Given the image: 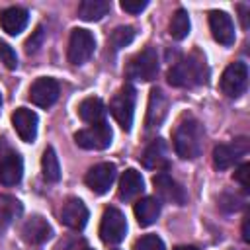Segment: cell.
<instances>
[{
	"label": "cell",
	"mask_w": 250,
	"mask_h": 250,
	"mask_svg": "<svg viewBox=\"0 0 250 250\" xmlns=\"http://www.w3.org/2000/svg\"><path fill=\"white\" fill-rule=\"evenodd\" d=\"M158 74V55L156 49L146 47L141 53H137L129 64H127V76L141 82H150Z\"/></svg>",
	"instance_id": "4"
},
{
	"label": "cell",
	"mask_w": 250,
	"mask_h": 250,
	"mask_svg": "<svg viewBox=\"0 0 250 250\" xmlns=\"http://www.w3.org/2000/svg\"><path fill=\"white\" fill-rule=\"evenodd\" d=\"M168 113V98L160 88H152L148 96V109H146V127H160Z\"/></svg>",
	"instance_id": "18"
},
{
	"label": "cell",
	"mask_w": 250,
	"mask_h": 250,
	"mask_svg": "<svg viewBox=\"0 0 250 250\" xmlns=\"http://www.w3.org/2000/svg\"><path fill=\"white\" fill-rule=\"evenodd\" d=\"M115 176H117L115 164H111V162H100V164L92 166V168L86 172L84 182H86V186H88L94 193L102 195V193H105V191L111 188V184L115 182Z\"/></svg>",
	"instance_id": "11"
},
{
	"label": "cell",
	"mask_w": 250,
	"mask_h": 250,
	"mask_svg": "<svg viewBox=\"0 0 250 250\" xmlns=\"http://www.w3.org/2000/svg\"><path fill=\"white\" fill-rule=\"evenodd\" d=\"M41 172H43V178L47 182H59L61 180V164H59V156H57L53 146H47L43 156H41Z\"/></svg>",
	"instance_id": "26"
},
{
	"label": "cell",
	"mask_w": 250,
	"mask_h": 250,
	"mask_svg": "<svg viewBox=\"0 0 250 250\" xmlns=\"http://www.w3.org/2000/svg\"><path fill=\"white\" fill-rule=\"evenodd\" d=\"M27 21H29L27 10L25 8H20V6H10L0 16V25H2V29L8 35H20L25 29Z\"/></svg>",
	"instance_id": "19"
},
{
	"label": "cell",
	"mask_w": 250,
	"mask_h": 250,
	"mask_svg": "<svg viewBox=\"0 0 250 250\" xmlns=\"http://www.w3.org/2000/svg\"><path fill=\"white\" fill-rule=\"evenodd\" d=\"M246 152H248V139L246 137L234 139L232 143L217 145L213 150V164L219 170H227L232 164H236Z\"/></svg>",
	"instance_id": "10"
},
{
	"label": "cell",
	"mask_w": 250,
	"mask_h": 250,
	"mask_svg": "<svg viewBox=\"0 0 250 250\" xmlns=\"http://www.w3.org/2000/svg\"><path fill=\"white\" fill-rule=\"evenodd\" d=\"M61 221L64 227L72 229V230H82L88 223V207L84 205L82 199L78 197H70L62 203L61 209Z\"/></svg>",
	"instance_id": "14"
},
{
	"label": "cell",
	"mask_w": 250,
	"mask_h": 250,
	"mask_svg": "<svg viewBox=\"0 0 250 250\" xmlns=\"http://www.w3.org/2000/svg\"><path fill=\"white\" fill-rule=\"evenodd\" d=\"M189 33V16L184 8H178L170 20V35L176 41H182Z\"/></svg>",
	"instance_id": "27"
},
{
	"label": "cell",
	"mask_w": 250,
	"mask_h": 250,
	"mask_svg": "<svg viewBox=\"0 0 250 250\" xmlns=\"http://www.w3.org/2000/svg\"><path fill=\"white\" fill-rule=\"evenodd\" d=\"M207 78H209V68L205 64V59L197 53L188 55L168 70V82L178 88L199 86V84H205Z\"/></svg>",
	"instance_id": "1"
},
{
	"label": "cell",
	"mask_w": 250,
	"mask_h": 250,
	"mask_svg": "<svg viewBox=\"0 0 250 250\" xmlns=\"http://www.w3.org/2000/svg\"><path fill=\"white\" fill-rule=\"evenodd\" d=\"M174 250H197L195 246H176Z\"/></svg>",
	"instance_id": "35"
},
{
	"label": "cell",
	"mask_w": 250,
	"mask_h": 250,
	"mask_svg": "<svg viewBox=\"0 0 250 250\" xmlns=\"http://www.w3.org/2000/svg\"><path fill=\"white\" fill-rule=\"evenodd\" d=\"M143 164L150 170H162L168 166V148H166V143L162 139H156L152 141L145 152H143Z\"/></svg>",
	"instance_id": "21"
},
{
	"label": "cell",
	"mask_w": 250,
	"mask_h": 250,
	"mask_svg": "<svg viewBox=\"0 0 250 250\" xmlns=\"http://www.w3.org/2000/svg\"><path fill=\"white\" fill-rule=\"evenodd\" d=\"M0 62H4L6 68H16L18 66L16 51L8 43H2V41H0Z\"/></svg>",
	"instance_id": "30"
},
{
	"label": "cell",
	"mask_w": 250,
	"mask_h": 250,
	"mask_svg": "<svg viewBox=\"0 0 250 250\" xmlns=\"http://www.w3.org/2000/svg\"><path fill=\"white\" fill-rule=\"evenodd\" d=\"M133 250H166V248H164V242L156 234H145L135 242Z\"/></svg>",
	"instance_id": "29"
},
{
	"label": "cell",
	"mask_w": 250,
	"mask_h": 250,
	"mask_svg": "<svg viewBox=\"0 0 250 250\" xmlns=\"http://www.w3.org/2000/svg\"><path fill=\"white\" fill-rule=\"evenodd\" d=\"M43 39H45V33H43V27L39 25V27L33 31V35L25 41V53H27V55L37 53V51L41 49V45H43Z\"/></svg>",
	"instance_id": "31"
},
{
	"label": "cell",
	"mask_w": 250,
	"mask_h": 250,
	"mask_svg": "<svg viewBox=\"0 0 250 250\" xmlns=\"http://www.w3.org/2000/svg\"><path fill=\"white\" fill-rule=\"evenodd\" d=\"M242 240L244 242L250 240V234H248V219H244V223H242Z\"/></svg>",
	"instance_id": "34"
},
{
	"label": "cell",
	"mask_w": 250,
	"mask_h": 250,
	"mask_svg": "<svg viewBox=\"0 0 250 250\" xmlns=\"http://www.w3.org/2000/svg\"><path fill=\"white\" fill-rule=\"evenodd\" d=\"M96 49V39L88 29H72L68 39V61L72 64H84Z\"/></svg>",
	"instance_id": "9"
},
{
	"label": "cell",
	"mask_w": 250,
	"mask_h": 250,
	"mask_svg": "<svg viewBox=\"0 0 250 250\" xmlns=\"http://www.w3.org/2000/svg\"><path fill=\"white\" fill-rule=\"evenodd\" d=\"M174 148L180 158L193 160L203 150V127L193 117H184L174 131Z\"/></svg>",
	"instance_id": "2"
},
{
	"label": "cell",
	"mask_w": 250,
	"mask_h": 250,
	"mask_svg": "<svg viewBox=\"0 0 250 250\" xmlns=\"http://www.w3.org/2000/svg\"><path fill=\"white\" fill-rule=\"evenodd\" d=\"M111 4L107 0H84L78 6V16L84 21H98L109 12Z\"/></svg>",
	"instance_id": "25"
},
{
	"label": "cell",
	"mask_w": 250,
	"mask_h": 250,
	"mask_svg": "<svg viewBox=\"0 0 250 250\" xmlns=\"http://www.w3.org/2000/svg\"><path fill=\"white\" fill-rule=\"evenodd\" d=\"M133 39H135V27H131V25H119L107 37V47L111 51H119V49L127 47Z\"/></svg>",
	"instance_id": "28"
},
{
	"label": "cell",
	"mask_w": 250,
	"mask_h": 250,
	"mask_svg": "<svg viewBox=\"0 0 250 250\" xmlns=\"http://www.w3.org/2000/svg\"><path fill=\"white\" fill-rule=\"evenodd\" d=\"M127 234V221L125 215L115 209V207H107L102 215V223H100V236L105 244H119Z\"/></svg>",
	"instance_id": "7"
},
{
	"label": "cell",
	"mask_w": 250,
	"mask_h": 250,
	"mask_svg": "<svg viewBox=\"0 0 250 250\" xmlns=\"http://www.w3.org/2000/svg\"><path fill=\"white\" fill-rule=\"evenodd\" d=\"M23 176V160L21 156L12 150L4 139H0V184L16 186Z\"/></svg>",
	"instance_id": "6"
},
{
	"label": "cell",
	"mask_w": 250,
	"mask_h": 250,
	"mask_svg": "<svg viewBox=\"0 0 250 250\" xmlns=\"http://www.w3.org/2000/svg\"><path fill=\"white\" fill-rule=\"evenodd\" d=\"M146 6H148L146 0H123L121 2V10L129 12V14H141Z\"/></svg>",
	"instance_id": "32"
},
{
	"label": "cell",
	"mask_w": 250,
	"mask_h": 250,
	"mask_svg": "<svg viewBox=\"0 0 250 250\" xmlns=\"http://www.w3.org/2000/svg\"><path fill=\"white\" fill-rule=\"evenodd\" d=\"M82 250H92V248H82Z\"/></svg>",
	"instance_id": "37"
},
{
	"label": "cell",
	"mask_w": 250,
	"mask_h": 250,
	"mask_svg": "<svg viewBox=\"0 0 250 250\" xmlns=\"http://www.w3.org/2000/svg\"><path fill=\"white\" fill-rule=\"evenodd\" d=\"M135 100H137L135 88L131 84H125L117 90V94L109 102V111H111L113 119L121 125L123 131H131L133 113H135Z\"/></svg>",
	"instance_id": "3"
},
{
	"label": "cell",
	"mask_w": 250,
	"mask_h": 250,
	"mask_svg": "<svg viewBox=\"0 0 250 250\" xmlns=\"http://www.w3.org/2000/svg\"><path fill=\"white\" fill-rule=\"evenodd\" d=\"M133 211H135L137 223H139L141 227H148V225H152V223L158 219V215H160V201H158L156 197H141V199L135 203Z\"/></svg>",
	"instance_id": "22"
},
{
	"label": "cell",
	"mask_w": 250,
	"mask_h": 250,
	"mask_svg": "<svg viewBox=\"0 0 250 250\" xmlns=\"http://www.w3.org/2000/svg\"><path fill=\"white\" fill-rule=\"evenodd\" d=\"M248 170H250V164H242L236 172H234V178L240 182V186L244 189H248Z\"/></svg>",
	"instance_id": "33"
},
{
	"label": "cell",
	"mask_w": 250,
	"mask_h": 250,
	"mask_svg": "<svg viewBox=\"0 0 250 250\" xmlns=\"http://www.w3.org/2000/svg\"><path fill=\"white\" fill-rule=\"evenodd\" d=\"M0 105H2V96H0Z\"/></svg>",
	"instance_id": "36"
},
{
	"label": "cell",
	"mask_w": 250,
	"mask_h": 250,
	"mask_svg": "<svg viewBox=\"0 0 250 250\" xmlns=\"http://www.w3.org/2000/svg\"><path fill=\"white\" fill-rule=\"evenodd\" d=\"M59 98V82L49 76L37 78L29 88V100L39 107H51Z\"/></svg>",
	"instance_id": "12"
},
{
	"label": "cell",
	"mask_w": 250,
	"mask_h": 250,
	"mask_svg": "<svg viewBox=\"0 0 250 250\" xmlns=\"http://www.w3.org/2000/svg\"><path fill=\"white\" fill-rule=\"evenodd\" d=\"M145 191V180L141 176V172L129 168L123 172L121 180H119V197L123 201H131L137 195H141Z\"/></svg>",
	"instance_id": "20"
},
{
	"label": "cell",
	"mask_w": 250,
	"mask_h": 250,
	"mask_svg": "<svg viewBox=\"0 0 250 250\" xmlns=\"http://www.w3.org/2000/svg\"><path fill=\"white\" fill-rule=\"evenodd\" d=\"M37 113L27 107H18L12 113V125L23 143H33L37 137Z\"/></svg>",
	"instance_id": "15"
},
{
	"label": "cell",
	"mask_w": 250,
	"mask_h": 250,
	"mask_svg": "<svg viewBox=\"0 0 250 250\" xmlns=\"http://www.w3.org/2000/svg\"><path fill=\"white\" fill-rule=\"evenodd\" d=\"M209 27L213 33V39L221 45H232L234 43V23L227 12L213 10L209 14Z\"/></svg>",
	"instance_id": "16"
},
{
	"label": "cell",
	"mask_w": 250,
	"mask_h": 250,
	"mask_svg": "<svg viewBox=\"0 0 250 250\" xmlns=\"http://www.w3.org/2000/svg\"><path fill=\"white\" fill-rule=\"evenodd\" d=\"M53 236V229L41 215H33L21 227V238L27 244H43Z\"/></svg>",
	"instance_id": "17"
},
{
	"label": "cell",
	"mask_w": 250,
	"mask_h": 250,
	"mask_svg": "<svg viewBox=\"0 0 250 250\" xmlns=\"http://www.w3.org/2000/svg\"><path fill=\"white\" fill-rule=\"evenodd\" d=\"M21 215V203L8 193H0V234Z\"/></svg>",
	"instance_id": "24"
},
{
	"label": "cell",
	"mask_w": 250,
	"mask_h": 250,
	"mask_svg": "<svg viewBox=\"0 0 250 250\" xmlns=\"http://www.w3.org/2000/svg\"><path fill=\"white\" fill-rule=\"evenodd\" d=\"M78 115L84 123H90V125L102 123L105 117V105L100 98H86L78 105Z\"/></svg>",
	"instance_id": "23"
},
{
	"label": "cell",
	"mask_w": 250,
	"mask_h": 250,
	"mask_svg": "<svg viewBox=\"0 0 250 250\" xmlns=\"http://www.w3.org/2000/svg\"><path fill=\"white\" fill-rule=\"evenodd\" d=\"M111 139H113V131L105 121L90 125L86 129H80L74 135L76 145L86 150H104L111 145Z\"/></svg>",
	"instance_id": "5"
},
{
	"label": "cell",
	"mask_w": 250,
	"mask_h": 250,
	"mask_svg": "<svg viewBox=\"0 0 250 250\" xmlns=\"http://www.w3.org/2000/svg\"><path fill=\"white\" fill-rule=\"evenodd\" d=\"M152 184H154V189L156 193L168 201V203H176V205H184L188 195H186V189L166 172H158L154 178H152Z\"/></svg>",
	"instance_id": "13"
},
{
	"label": "cell",
	"mask_w": 250,
	"mask_h": 250,
	"mask_svg": "<svg viewBox=\"0 0 250 250\" xmlns=\"http://www.w3.org/2000/svg\"><path fill=\"white\" fill-rule=\"evenodd\" d=\"M246 86H248V66L246 62H230L223 76H221V90L225 96L229 98H238L246 92Z\"/></svg>",
	"instance_id": "8"
}]
</instances>
